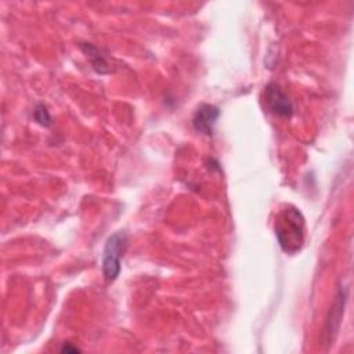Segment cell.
<instances>
[{"instance_id": "cell-1", "label": "cell", "mask_w": 354, "mask_h": 354, "mask_svg": "<svg viewBox=\"0 0 354 354\" xmlns=\"http://www.w3.org/2000/svg\"><path fill=\"white\" fill-rule=\"evenodd\" d=\"M274 232L279 248L286 254L300 252L306 238V220L300 209L290 203H283L275 214Z\"/></svg>"}, {"instance_id": "cell-2", "label": "cell", "mask_w": 354, "mask_h": 354, "mask_svg": "<svg viewBox=\"0 0 354 354\" xmlns=\"http://www.w3.org/2000/svg\"><path fill=\"white\" fill-rule=\"evenodd\" d=\"M126 234L122 231L112 234L105 242L101 266L106 282H113L120 274V260L126 249Z\"/></svg>"}, {"instance_id": "cell-3", "label": "cell", "mask_w": 354, "mask_h": 354, "mask_svg": "<svg viewBox=\"0 0 354 354\" xmlns=\"http://www.w3.org/2000/svg\"><path fill=\"white\" fill-rule=\"evenodd\" d=\"M263 100L266 108L279 118H290L293 113V104L279 84L271 82L264 87Z\"/></svg>"}, {"instance_id": "cell-4", "label": "cell", "mask_w": 354, "mask_h": 354, "mask_svg": "<svg viewBox=\"0 0 354 354\" xmlns=\"http://www.w3.org/2000/svg\"><path fill=\"white\" fill-rule=\"evenodd\" d=\"M220 116V109L212 104H201L192 118L194 129L205 136H212L214 124Z\"/></svg>"}, {"instance_id": "cell-5", "label": "cell", "mask_w": 354, "mask_h": 354, "mask_svg": "<svg viewBox=\"0 0 354 354\" xmlns=\"http://www.w3.org/2000/svg\"><path fill=\"white\" fill-rule=\"evenodd\" d=\"M346 301H347V288L342 286L335 297V301H333L329 315L326 318L325 335L328 336V343H330L335 339V335L337 333V330L340 328V321H342V315L344 313Z\"/></svg>"}, {"instance_id": "cell-6", "label": "cell", "mask_w": 354, "mask_h": 354, "mask_svg": "<svg viewBox=\"0 0 354 354\" xmlns=\"http://www.w3.org/2000/svg\"><path fill=\"white\" fill-rule=\"evenodd\" d=\"M80 48H82V51L86 54L87 59L90 61L93 69H94L97 73L105 75V73H111V72H112L108 59L101 54V51H100L98 47L93 46L91 43H83V44H80Z\"/></svg>"}, {"instance_id": "cell-7", "label": "cell", "mask_w": 354, "mask_h": 354, "mask_svg": "<svg viewBox=\"0 0 354 354\" xmlns=\"http://www.w3.org/2000/svg\"><path fill=\"white\" fill-rule=\"evenodd\" d=\"M33 118L35 120L41 124V126H50L51 124V115L50 112L47 111V108L43 105V104H39L35 111H33Z\"/></svg>"}, {"instance_id": "cell-8", "label": "cell", "mask_w": 354, "mask_h": 354, "mask_svg": "<svg viewBox=\"0 0 354 354\" xmlns=\"http://www.w3.org/2000/svg\"><path fill=\"white\" fill-rule=\"evenodd\" d=\"M61 351H66V353H69V351H72V353H77V351H79V348L72 347V346H69V344H65V346L62 347V350H61Z\"/></svg>"}]
</instances>
